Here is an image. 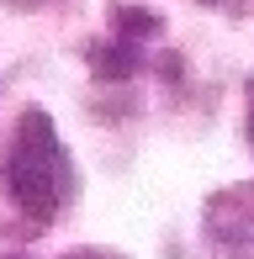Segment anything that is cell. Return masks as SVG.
Listing matches in <instances>:
<instances>
[{
	"label": "cell",
	"mask_w": 254,
	"mask_h": 259,
	"mask_svg": "<svg viewBox=\"0 0 254 259\" xmlns=\"http://www.w3.org/2000/svg\"><path fill=\"white\" fill-rule=\"evenodd\" d=\"M0 180H6V196L16 201V211H27L32 222H59L74 206L79 175H74V159H69L59 127L43 106H27L16 116L6 159H0Z\"/></svg>",
	"instance_id": "6da1fadb"
},
{
	"label": "cell",
	"mask_w": 254,
	"mask_h": 259,
	"mask_svg": "<svg viewBox=\"0 0 254 259\" xmlns=\"http://www.w3.org/2000/svg\"><path fill=\"white\" fill-rule=\"evenodd\" d=\"M148 37H159V16L154 11L117 6L111 11V32L90 42L85 58H90V69H96L101 79H127V74H138V64H143V42Z\"/></svg>",
	"instance_id": "7a4b0ae2"
},
{
	"label": "cell",
	"mask_w": 254,
	"mask_h": 259,
	"mask_svg": "<svg viewBox=\"0 0 254 259\" xmlns=\"http://www.w3.org/2000/svg\"><path fill=\"white\" fill-rule=\"evenodd\" d=\"M206 238L223 254L254 249V185H228L223 196L206 201Z\"/></svg>",
	"instance_id": "3957f363"
},
{
	"label": "cell",
	"mask_w": 254,
	"mask_h": 259,
	"mask_svg": "<svg viewBox=\"0 0 254 259\" xmlns=\"http://www.w3.org/2000/svg\"><path fill=\"white\" fill-rule=\"evenodd\" d=\"M64 259H127V254H117V249H69Z\"/></svg>",
	"instance_id": "277c9868"
},
{
	"label": "cell",
	"mask_w": 254,
	"mask_h": 259,
	"mask_svg": "<svg viewBox=\"0 0 254 259\" xmlns=\"http://www.w3.org/2000/svg\"><path fill=\"white\" fill-rule=\"evenodd\" d=\"M249 143H254V85H249Z\"/></svg>",
	"instance_id": "5b68a950"
},
{
	"label": "cell",
	"mask_w": 254,
	"mask_h": 259,
	"mask_svg": "<svg viewBox=\"0 0 254 259\" xmlns=\"http://www.w3.org/2000/svg\"><path fill=\"white\" fill-rule=\"evenodd\" d=\"M6 259H27V254H6Z\"/></svg>",
	"instance_id": "8992f818"
}]
</instances>
